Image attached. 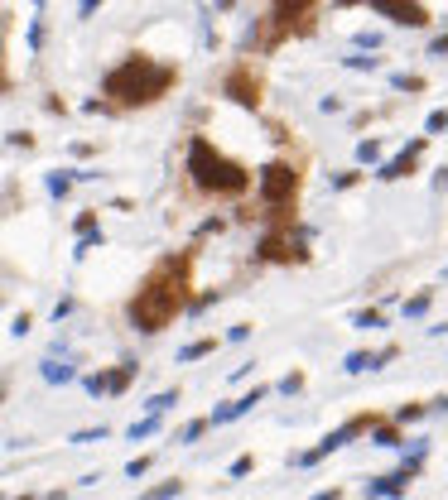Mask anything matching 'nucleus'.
<instances>
[{
	"label": "nucleus",
	"mask_w": 448,
	"mask_h": 500,
	"mask_svg": "<svg viewBox=\"0 0 448 500\" xmlns=\"http://www.w3.org/2000/svg\"><path fill=\"white\" fill-rule=\"evenodd\" d=\"M183 308H188V255H169V260H159V265L150 270V279L135 289L130 322H135V332L154 337V332H164Z\"/></svg>",
	"instance_id": "1"
},
{
	"label": "nucleus",
	"mask_w": 448,
	"mask_h": 500,
	"mask_svg": "<svg viewBox=\"0 0 448 500\" xmlns=\"http://www.w3.org/2000/svg\"><path fill=\"white\" fill-rule=\"evenodd\" d=\"M174 82H179V68L154 63V58H145V53H130L120 68L107 73L102 92H107L116 106L135 111V106H154L159 97H169V87H174Z\"/></svg>",
	"instance_id": "2"
},
{
	"label": "nucleus",
	"mask_w": 448,
	"mask_h": 500,
	"mask_svg": "<svg viewBox=\"0 0 448 500\" xmlns=\"http://www.w3.org/2000/svg\"><path fill=\"white\" fill-rule=\"evenodd\" d=\"M188 178H193V188L208 193V198H241V193L251 188L246 164L226 159L208 135H193V140H188Z\"/></svg>",
	"instance_id": "3"
},
{
	"label": "nucleus",
	"mask_w": 448,
	"mask_h": 500,
	"mask_svg": "<svg viewBox=\"0 0 448 500\" xmlns=\"http://www.w3.org/2000/svg\"><path fill=\"white\" fill-rule=\"evenodd\" d=\"M299 169L289 164V159H270L265 169H260V202L265 207H294L299 198Z\"/></svg>",
	"instance_id": "4"
},
{
	"label": "nucleus",
	"mask_w": 448,
	"mask_h": 500,
	"mask_svg": "<svg viewBox=\"0 0 448 500\" xmlns=\"http://www.w3.org/2000/svg\"><path fill=\"white\" fill-rule=\"evenodd\" d=\"M314 5L319 0H275L270 5V34H265V48H275V44H285L289 34H304L309 29V15H314Z\"/></svg>",
	"instance_id": "5"
},
{
	"label": "nucleus",
	"mask_w": 448,
	"mask_h": 500,
	"mask_svg": "<svg viewBox=\"0 0 448 500\" xmlns=\"http://www.w3.org/2000/svg\"><path fill=\"white\" fill-rule=\"evenodd\" d=\"M256 255H260L265 265H304V260H309L304 241H299L294 231H285V226L265 231V236H260V246H256Z\"/></svg>",
	"instance_id": "6"
},
{
	"label": "nucleus",
	"mask_w": 448,
	"mask_h": 500,
	"mask_svg": "<svg viewBox=\"0 0 448 500\" xmlns=\"http://www.w3.org/2000/svg\"><path fill=\"white\" fill-rule=\"evenodd\" d=\"M371 423H376V414H357V418H347V423H342V428H333V433H328V438H323V443H319L314 452H299V457H294V467H314V462H323L328 452L347 447L352 438H361V433H366Z\"/></svg>",
	"instance_id": "7"
},
{
	"label": "nucleus",
	"mask_w": 448,
	"mask_h": 500,
	"mask_svg": "<svg viewBox=\"0 0 448 500\" xmlns=\"http://www.w3.org/2000/svg\"><path fill=\"white\" fill-rule=\"evenodd\" d=\"M222 97H231L241 111H260V77L241 63V68H231L226 73V82H222Z\"/></svg>",
	"instance_id": "8"
},
{
	"label": "nucleus",
	"mask_w": 448,
	"mask_h": 500,
	"mask_svg": "<svg viewBox=\"0 0 448 500\" xmlns=\"http://www.w3.org/2000/svg\"><path fill=\"white\" fill-rule=\"evenodd\" d=\"M381 19H391V24H405V29H424L429 24V10L420 5V0H366Z\"/></svg>",
	"instance_id": "9"
},
{
	"label": "nucleus",
	"mask_w": 448,
	"mask_h": 500,
	"mask_svg": "<svg viewBox=\"0 0 448 500\" xmlns=\"http://www.w3.org/2000/svg\"><path fill=\"white\" fill-rule=\"evenodd\" d=\"M424 145H429V135H415V140H410V145H405V149H400L395 159H386V164L376 169V178H381V183L410 178V174H415V164H420V154H424Z\"/></svg>",
	"instance_id": "10"
},
{
	"label": "nucleus",
	"mask_w": 448,
	"mask_h": 500,
	"mask_svg": "<svg viewBox=\"0 0 448 500\" xmlns=\"http://www.w3.org/2000/svg\"><path fill=\"white\" fill-rule=\"evenodd\" d=\"M410 481H415V476L400 467V472H391V476H371V481H366V496H405Z\"/></svg>",
	"instance_id": "11"
},
{
	"label": "nucleus",
	"mask_w": 448,
	"mask_h": 500,
	"mask_svg": "<svg viewBox=\"0 0 448 500\" xmlns=\"http://www.w3.org/2000/svg\"><path fill=\"white\" fill-rule=\"evenodd\" d=\"M366 433H371V443H376V447H400V443H405V438H400V428H391V423H381V418H376Z\"/></svg>",
	"instance_id": "12"
},
{
	"label": "nucleus",
	"mask_w": 448,
	"mask_h": 500,
	"mask_svg": "<svg viewBox=\"0 0 448 500\" xmlns=\"http://www.w3.org/2000/svg\"><path fill=\"white\" fill-rule=\"evenodd\" d=\"M135 371H140L135 361H120V371H111V376H107V390H111V395H120V390L135 380Z\"/></svg>",
	"instance_id": "13"
},
{
	"label": "nucleus",
	"mask_w": 448,
	"mask_h": 500,
	"mask_svg": "<svg viewBox=\"0 0 448 500\" xmlns=\"http://www.w3.org/2000/svg\"><path fill=\"white\" fill-rule=\"evenodd\" d=\"M208 351H217V337H198V342H188V346L179 351V361H198V356H208Z\"/></svg>",
	"instance_id": "14"
},
{
	"label": "nucleus",
	"mask_w": 448,
	"mask_h": 500,
	"mask_svg": "<svg viewBox=\"0 0 448 500\" xmlns=\"http://www.w3.org/2000/svg\"><path fill=\"white\" fill-rule=\"evenodd\" d=\"M342 371H347V376H361V371H376V356H371V351H352V356L342 361Z\"/></svg>",
	"instance_id": "15"
},
{
	"label": "nucleus",
	"mask_w": 448,
	"mask_h": 500,
	"mask_svg": "<svg viewBox=\"0 0 448 500\" xmlns=\"http://www.w3.org/2000/svg\"><path fill=\"white\" fill-rule=\"evenodd\" d=\"M391 87H395V92H424V77H415V73H391Z\"/></svg>",
	"instance_id": "16"
},
{
	"label": "nucleus",
	"mask_w": 448,
	"mask_h": 500,
	"mask_svg": "<svg viewBox=\"0 0 448 500\" xmlns=\"http://www.w3.org/2000/svg\"><path fill=\"white\" fill-rule=\"evenodd\" d=\"M342 63H347V68H352V73H376V68H381V58H366V53H361V48H357V53H352V58H342Z\"/></svg>",
	"instance_id": "17"
},
{
	"label": "nucleus",
	"mask_w": 448,
	"mask_h": 500,
	"mask_svg": "<svg viewBox=\"0 0 448 500\" xmlns=\"http://www.w3.org/2000/svg\"><path fill=\"white\" fill-rule=\"evenodd\" d=\"M352 327H361V332H376V327H386V317H381L376 308H366V313H357V317H352Z\"/></svg>",
	"instance_id": "18"
},
{
	"label": "nucleus",
	"mask_w": 448,
	"mask_h": 500,
	"mask_svg": "<svg viewBox=\"0 0 448 500\" xmlns=\"http://www.w3.org/2000/svg\"><path fill=\"white\" fill-rule=\"evenodd\" d=\"M44 380H48V385H63V380H73V366H58V361H44Z\"/></svg>",
	"instance_id": "19"
},
{
	"label": "nucleus",
	"mask_w": 448,
	"mask_h": 500,
	"mask_svg": "<svg viewBox=\"0 0 448 500\" xmlns=\"http://www.w3.org/2000/svg\"><path fill=\"white\" fill-rule=\"evenodd\" d=\"M381 159V140H361L357 145V164H376Z\"/></svg>",
	"instance_id": "20"
},
{
	"label": "nucleus",
	"mask_w": 448,
	"mask_h": 500,
	"mask_svg": "<svg viewBox=\"0 0 448 500\" xmlns=\"http://www.w3.org/2000/svg\"><path fill=\"white\" fill-rule=\"evenodd\" d=\"M429 299H434V294H415V299H405V317H424V313H429Z\"/></svg>",
	"instance_id": "21"
},
{
	"label": "nucleus",
	"mask_w": 448,
	"mask_h": 500,
	"mask_svg": "<svg viewBox=\"0 0 448 500\" xmlns=\"http://www.w3.org/2000/svg\"><path fill=\"white\" fill-rule=\"evenodd\" d=\"M265 395H270V390H265V385H256L251 395H241V400H236V414H251V409H256V404L265 400Z\"/></svg>",
	"instance_id": "22"
},
{
	"label": "nucleus",
	"mask_w": 448,
	"mask_h": 500,
	"mask_svg": "<svg viewBox=\"0 0 448 500\" xmlns=\"http://www.w3.org/2000/svg\"><path fill=\"white\" fill-rule=\"evenodd\" d=\"M169 404H179V390H164V395H154V400L145 404V409H150V414H164Z\"/></svg>",
	"instance_id": "23"
},
{
	"label": "nucleus",
	"mask_w": 448,
	"mask_h": 500,
	"mask_svg": "<svg viewBox=\"0 0 448 500\" xmlns=\"http://www.w3.org/2000/svg\"><path fill=\"white\" fill-rule=\"evenodd\" d=\"M154 428H159V414H150V418H140V423H135V428H130V438H135V443H140V438H150V433H154Z\"/></svg>",
	"instance_id": "24"
},
{
	"label": "nucleus",
	"mask_w": 448,
	"mask_h": 500,
	"mask_svg": "<svg viewBox=\"0 0 448 500\" xmlns=\"http://www.w3.org/2000/svg\"><path fill=\"white\" fill-rule=\"evenodd\" d=\"M424 130H429V135H444V130H448V111H429Z\"/></svg>",
	"instance_id": "25"
},
{
	"label": "nucleus",
	"mask_w": 448,
	"mask_h": 500,
	"mask_svg": "<svg viewBox=\"0 0 448 500\" xmlns=\"http://www.w3.org/2000/svg\"><path fill=\"white\" fill-rule=\"evenodd\" d=\"M357 48H361V53H376V48H381V34L361 29V34H357Z\"/></svg>",
	"instance_id": "26"
},
{
	"label": "nucleus",
	"mask_w": 448,
	"mask_h": 500,
	"mask_svg": "<svg viewBox=\"0 0 448 500\" xmlns=\"http://www.w3.org/2000/svg\"><path fill=\"white\" fill-rule=\"evenodd\" d=\"M280 390H285V395H299V390H304V371H289V376L280 380Z\"/></svg>",
	"instance_id": "27"
},
{
	"label": "nucleus",
	"mask_w": 448,
	"mask_h": 500,
	"mask_svg": "<svg viewBox=\"0 0 448 500\" xmlns=\"http://www.w3.org/2000/svg\"><path fill=\"white\" fill-rule=\"evenodd\" d=\"M68 188H73V178H68V174H53V178H48V193H53V198H63Z\"/></svg>",
	"instance_id": "28"
},
{
	"label": "nucleus",
	"mask_w": 448,
	"mask_h": 500,
	"mask_svg": "<svg viewBox=\"0 0 448 500\" xmlns=\"http://www.w3.org/2000/svg\"><path fill=\"white\" fill-rule=\"evenodd\" d=\"M415 418H424V404H405V409L395 414V423H415Z\"/></svg>",
	"instance_id": "29"
},
{
	"label": "nucleus",
	"mask_w": 448,
	"mask_h": 500,
	"mask_svg": "<svg viewBox=\"0 0 448 500\" xmlns=\"http://www.w3.org/2000/svg\"><path fill=\"white\" fill-rule=\"evenodd\" d=\"M203 428H208V418H193V423H188L179 438H183V443H198V438H203Z\"/></svg>",
	"instance_id": "30"
},
{
	"label": "nucleus",
	"mask_w": 448,
	"mask_h": 500,
	"mask_svg": "<svg viewBox=\"0 0 448 500\" xmlns=\"http://www.w3.org/2000/svg\"><path fill=\"white\" fill-rule=\"evenodd\" d=\"M183 491V481H159V486H150V496L159 500V496H179Z\"/></svg>",
	"instance_id": "31"
},
{
	"label": "nucleus",
	"mask_w": 448,
	"mask_h": 500,
	"mask_svg": "<svg viewBox=\"0 0 448 500\" xmlns=\"http://www.w3.org/2000/svg\"><path fill=\"white\" fill-rule=\"evenodd\" d=\"M251 467H256V457H236V462H231V476H251Z\"/></svg>",
	"instance_id": "32"
},
{
	"label": "nucleus",
	"mask_w": 448,
	"mask_h": 500,
	"mask_svg": "<svg viewBox=\"0 0 448 500\" xmlns=\"http://www.w3.org/2000/svg\"><path fill=\"white\" fill-rule=\"evenodd\" d=\"M0 87H10V77H5V15H0Z\"/></svg>",
	"instance_id": "33"
},
{
	"label": "nucleus",
	"mask_w": 448,
	"mask_h": 500,
	"mask_svg": "<svg viewBox=\"0 0 448 500\" xmlns=\"http://www.w3.org/2000/svg\"><path fill=\"white\" fill-rule=\"evenodd\" d=\"M357 178H361V174H357V169H347V174H333V188H352V183H357Z\"/></svg>",
	"instance_id": "34"
},
{
	"label": "nucleus",
	"mask_w": 448,
	"mask_h": 500,
	"mask_svg": "<svg viewBox=\"0 0 448 500\" xmlns=\"http://www.w3.org/2000/svg\"><path fill=\"white\" fill-rule=\"evenodd\" d=\"M29 327H34V317H29V313H19V317H15V327H10V332H15V337H24V332H29Z\"/></svg>",
	"instance_id": "35"
},
{
	"label": "nucleus",
	"mask_w": 448,
	"mask_h": 500,
	"mask_svg": "<svg viewBox=\"0 0 448 500\" xmlns=\"http://www.w3.org/2000/svg\"><path fill=\"white\" fill-rule=\"evenodd\" d=\"M102 438H107V428H87V433H78L73 443H102Z\"/></svg>",
	"instance_id": "36"
},
{
	"label": "nucleus",
	"mask_w": 448,
	"mask_h": 500,
	"mask_svg": "<svg viewBox=\"0 0 448 500\" xmlns=\"http://www.w3.org/2000/svg\"><path fill=\"white\" fill-rule=\"evenodd\" d=\"M145 472H150V457H135V462L125 467V476H145Z\"/></svg>",
	"instance_id": "37"
},
{
	"label": "nucleus",
	"mask_w": 448,
	"mask_h": 500,
	"mask_svg": "<svg viewBox=\"0 0 448 500\" xmlns=\"http://www.w3.org/2000/svg\"><path fill=\"white\" fill-rule=\"evenodd\" d=\"M39 44H44V24L34 19V24H29V48H39Z\"/></svg>",
	"instance_id": "38"
},
{
	"label": "nucleus",
	"mask_w": 448,
	"mask_h": 500,
	"mask_svg": "<svg viewBox=\"0 0 448 500\" xmlns=\"http://www.w3.org/2000/svg\"><path fill=\"white\" fill-rule=\"evenodd\" d=\"M226 337H231V342H246V337H251V322H236V327H231Z\"/></svg>",
	"instance_id": "39"
},
{
	"label": "nucleus",
	"mask_w": 448,
	"mask_h": 500,
	"mask_svg": "<svg viewBox=\"0 0 448 500\" xmlns=\"http://www.w3.org/2000/svg\"><path fill=\"white\" fill-rule=\"evenodd\" d=\"M87 390H92V395H107V376H87Z\"/></svg>",
	"instance_id": "40"
},
{
	"label": "nucleus",
	"mask_w": 448,
	"mask_h": 500,
	"mask_svg": "<svg viewBox=\"0 0 448 500\" xmlns=\"http://www.w3.org/2000/svg\"><path fill=\"white\" fill-rule=\"evenodd\" d=\"M97 5H102V0H78V15H82V19H92V15H97Z\"/></svg>",
	"instance_id": "41"
},
{
	"label": "nucleus",
	"mask_w": 448,
	"mask_h": 500,
	"mask_svg": "<svg viewBox=\"0 0 448 500\" xmlns=\"http://www.w3.org/2000/svg\"><path fill=\"white\" fill-rule=\"evenodd\" d=\"M429 53H434V58H448V39H434V44H429Z\"/></svg>",
	"instance_id": "42"
},
{
	"label": "nucleus",
	"mask_w": 448,
	"mask_h": 500,
	"mask_svg": "<svg viewBox=\"0 0 448 500\" xmlns=\"http://www.w3.org/2000/svg\"><path fill=\"white\" fill-rule=\"evenodd\" d=\"M434 188H448V164L439 169V178H434Z\"/></svg>",
	"instance_id": "43"
},
{
	"label": "nucleus",
	"mask_w": 448,
	"mask_h": 500,
	"mask_svg": "<svg viewBox=\"0 0 448 500\" xmlns=\"http://www.w3.org/2000/svg\"><path fill=\"white\" fill-rule=\"evenodd\" d=\"M231 5H236V0H217V10H231Z\"/></svg>",
	"instance_id": "44"
},
{
	"label": "nucleus",
	"mask_w": 448,
	"mask_h": 500,
	"mask_svg": "<svg viewBox=\"0 0 448 500\" xmlns=\"http://www.w3.org/2000/svg\"><path fill=\"white\" fill-rule=\"evenodd\" d=\"M439 409H448V395H444V400H439Z\"/></svg>",
	"instance_id": "45"
},
{
	"label": "nucleus",
	"mask_w": 448,
	"mask_h": 500,
	"mask_svg": "<svg viewBox=\"0 0 448 500\" xmlns=\"http://www.w3.org/2000/svg\"><path fill=\"white\" fill-rule=\"evenodd\" d=\"M0 400H5V385H0Z\"/></svg>",
	"instance_id": "46"
}]
</instances>
